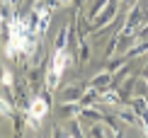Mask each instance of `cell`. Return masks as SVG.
<instances>
[{"instance_id":"3","label":"cell","mask_w":148,"mask_h":138,"mask_svg":"<svg viewBox=\"0 0 148 138\" xmlns=\"http://www.w3.org/2000/svg\"><path fill=\"white\" fill-rule=\"evenodd\" d=\"M10 111H12V109H10V107H8V102H5V99L0 97V114H5V116H10Z\"/></svg>"},{"instance_id":"6","label":"cell","mask_w":148,"mask_h":138,"mask_svg":"<svg viewBox=\"0 0 148 138\" xmlns=\"http://www.w3.org/2000/svg\"><path fill=\"white\" fill-rule=\"evenodd\" d=\"M56 3H58V5H63V3H68V0H56Z\"/></svg>"},{"instance_id":"5","label":"cell","mask_w":148,"mask_h":138,"mask_svg":"<svg viewBox=\"0 0 148 138\" xmlns=\"http://www.w3.org/2000/svg\"><path fill=\"white\" fill-rule=\"evenodd\" d=\"M0 34H3V12H0Z\"/></svg>"},{"instance_id":"4","label":"cell","mask_w":148,"mask_h":138,"mask_svg":"<svg viewBox=\"0 0 148 138\" xmlns=\"http://www.w3.org/2000/svg\"><path fill=\"white\" fill-rule=\"evenodd\" d=\"M3 83H5V85H12V75H10L8 70L3 73Z\"/></svg>"},{"instance_id":"1","label":"cell","mask_w":148,"mask_h":138,"mask_svg":"<svg viewBox=\"0 0 148 138\" xmlns=\"http://www.w3.org/2000/svg\"><path fill=\"white\" fill-rule=\"evenodd\" d=\"M68 53H66V49H56V53H53V61H51V73H49V87H56L61 75H63L66 66H68Z\"/></svg>"},{"instance_id":"2","label":"cell","mask_w":148,"mask_h":138,"mask_svg":"<svg viewBox=\"0 0 148 138\" xmlns=\"http://www.w3.org/2000/svg\"><path fill=\"white\" fill-rule=\"evenodd\" d=\"M49 111V104H46V99H41V97H36L32 104H29V121H32V126L36 128L39 126V121L44 119V114Z\"/></svg>"}]
</instances>
